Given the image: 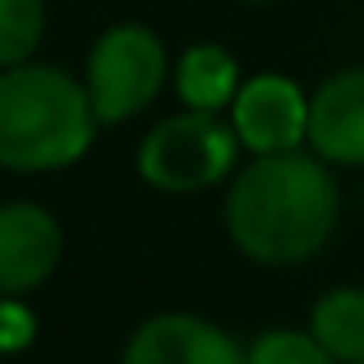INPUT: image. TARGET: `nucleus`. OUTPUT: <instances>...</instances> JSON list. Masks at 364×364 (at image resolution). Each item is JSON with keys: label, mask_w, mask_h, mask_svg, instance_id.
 Listing matches in <instances>:
<instances>
[{"label": "nucleus", "mask_w": 364, "mask_h": 364, "mask_svg": "<svg viewBox=\"0 0 364 364\" xmlns=\"http://www.w3.org/2000/svg\"><path fill=\"white\" fill-rule=\"evenodd\" d=\"M309 143L328 161H346V166L364 161V70H346L314 92Z\"/></svg>", "instance_id": "6e6552de"}, {"label": "nucleus", "mask_w": 364, "mask_h": 364, "mask_svg": "<svg viewBox=\"0 0 364 364\" xmlns=\"http://www.w3.org/2000/svg\"><path fill=\"white\" fill-rule=\"evenodd\" d=\"M161 79H166V51H161L157 33L139 23H116L97 37L88 55V102L97 111V120L116 124L129 120L157 97Z\"/></svg>", "instance_id": "20e7f679"}, {"label": "nucleus", "mask_w": 364, "mask_h": 364, "mask_svg": "<svg viewBox=\"0 0 364 364\" xmlns=\"http://www.w3.org/2000/svg\"><path fill=\"white\" fill-rule=\"evenodd\" d=\"M337 226V185L304 152H267L249 161L226 194V235L245 258L291 267L314 258Z\"/></svg>", "instance_id": "f257e3e1"}, {"label": "nucleus", "mask_w": 364, "mask_h": 364, "mask_svg": "<svg viewBox=\"0 0 364 364\" xmlns=\"http://www.w3.org/2000/svg\"><path fill=\"white\" fill-rule=\"evenodd\" d=\"M249 364H341V360L328 355L314 332L272 328V332H263V337H254V346H249Z\"/></svg>", "instance_id": "f8f14e48"}, {"label": "nucleus", "mask_w": 364, "mask_h": 364, "mask_svg": "<svg viewBox=\"0 0 364 364\" xmlns=\"http://www.w3.org/2000/svg\"><path fill=\"white\" fill-rule=\"evenodd\" d=\"M235 139L254 148L258 157L267 152H295L300 139H309V102L300 97L286 74H258L249 79L231 102Z\"/></svg>", "instance_id": "423d86ee"}, {"label": "nucleus", "mask_w": 364, "mask_h": 364, "mask_svg": "<svg viewBox=\"0 0 364 364\" xmlns=\"http://www.w3.org/2000/svg\"><path fill=\"white\" fill-rule=\"evenodd\" d=\"M309 332L341 364H364V291L360 286L328 291L309 314Z\"/></svg>", "instance_id": "1a4fd4ad"}, {"label": "nucleus", "mask_w": 364, "mask_h": 364, "mask_svg": "<svg viewBox=\"0 0 364 364\" xmlns=\"http://www.w3.org/2000/svg\"><path fill=\"white\" fill-rule=\"evenodd\" d=\"M46 5L42 0H0V70L23 65L42 42Z\"/></svg>", "instance_id": "9b49d317"}, {"label": "nucleus", "mask_w": 364, "mask_h": 364, "mask_svg": "<svg viewBox=\"0 0 364 364\" xmlns=\"http://www.w3.org/2000/svg\"><path fill=\"white\" fill-rule=\"evenodd\" d=\"M235 161V134L217 120V111L171 116L143 139L139 176L161 194H194L226 180Z\"/></svg>", "instance_id": "7ed1b4c3"}, {"label": "nucleus", "mask_w": 364, "mask_h": 364, "mask_svg": "<svg viewBox=\"0 0 364 364\" xmlns=\"http://www.w3.org/2000/svg\"><path fill=\"white\" fill-rule=\"evenodd\" d=\"M97 129L88 88L55 65L0 70V166L60 171L79 161Z\"/></svg>", "instance_id": "f03ea898"}, {"label": "nucleus", "mask_w": 364, "mask_h": 364, "mask_svg": "<svg viewBox=\"0 0 364 364\" xmlns=\"http://www.w3.org/2000/svg\"><path fill=\"white\" fill-rule=\"evenodd\" d=\"M60 263V226L37 203L0 208V295H28Z\"/></svg>", "instance_id": "0eeeda50"}, {"label": "nucleus", "mask_w": 364, "mask_h": 364, "mask_svg": "<svg viewBox=\"0 0 364 364\" xmlns=\"http://www.w3.org/2000/svg\"><path fill=\"white\" fill-rule=\"evenodd\" d=\"M0 314H5V309H0ZM0 350H5V341H0Z\"/></svg>", "instance_id": "4468645a"}, {"label": "nucleus", "mask_w": 364, "mask_h": 364, "mask_svg": "<svg viewBox=\"0 0 364 364\" xmlns=\"http://www.w3.org/2000/svg\"><path fill=\"white\" fill-rule=\"evenodd\" d=\"M176 92L185 97L189 111H222L226 102H235V60L222 46H194L185 51L176 70Z\"/></svg>", "instance_id": "9d476101"}, {"label": "nucleus", "mask_w": 364, "mask_h": 364, "mask_svg": "<svg viewBox=\"0 0 364 364\" xmlns=\"http://www.w3.org/2000/svg\"><path fill=\"white\" fill-rule=\"evenodd\" d=\"M254 5H267V0H254Z\"/></svg>", "instance_id": "ddd939ff"}, {"label": "nucleus", "mask_w": 364, "mask_h": 364, "mask_svg": "<svg viewBox=\"0 0 364 364\" xmlns=\"http://www.w3.org/2000/svg\"><path fill=\"white\" fill-rule=\"evenodd\" d=\"M120 364H249V346L198 314H152L129 332Z\"/></svg>", "instance_id": "39448f33"}]
</instances>
